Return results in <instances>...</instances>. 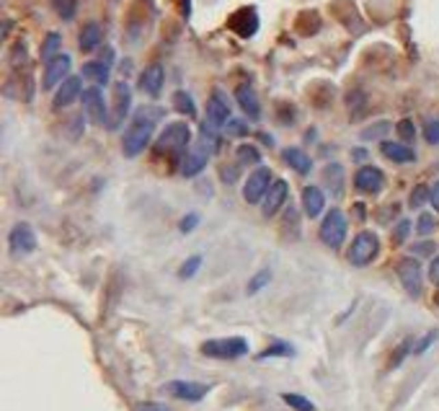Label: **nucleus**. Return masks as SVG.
<instances>
[{"mask_svg":"<svg viewBox=\"0 0 439 411\" xmlns=\"http://www.w3.org/2000/svg\"><path fill=\"white\" fill-rule=\"evenodd\" d=\"M152 135H155V111L148 109H139L132 124L124 132V140H122V150L127 158H137L148 145H150Z\"/></svg>","mask_w":439,"mask_h":411,"instance_id":"obj_1","label":"nucleus"},{"mask_svg":"<svg viewBox=\"0 0 439 411\" xmlns=\"http://www.w3.org/2000/svg\"><path fill=\"white\" fill-rule=\"evenodd\" d=\"M189 142H191V129H189V124H186V122H171V124L161 132L158 142H155V153L181 155L186 148H189Z\"/></svg>","mask_w":439,"mask_h":411,"instance_id":"obj_2","label":"nucleus"},{"mask_svg":"<svg viewBox=\"0 0 439 411\" xmlns=\"http://www.w3.org/2000/svg\"><path fill=\"white\" fill-rule=\"evenodd\" d=\"M377 254H380V238H377V233L362 230L359 235H354V241L349 246V261L354 267H367V264H372L377 258Z\"/></svg>","mask_w":439,"mask_h":411,"instance_id":"obj_3","label":"nucleus"},{"mask_svg":"<svg viewBox=\"0 0 439 411\" xmlns=\"http://www.w3.org/2000/svg\"><path fill=\"white\" fill-rule=\"evenodd\" d=\"M347 215L341 210H328L323 217V223H321V241H323L328 248H338L344 246V241H347Z\"/></svg>","mask_w":439,"mask_h":411,"instance_id":"obj_4","label":"nucleus"},{"mask_svg":"<svg viewBox=\"0 0 439 411\" xmlns=\"http://www.w3.org/2000/svg\"><path fill=\"white\" fill-rule=\"evenodd\" d=\"M202 354L215 357V360H238L248 354V341L241 336H230V339H209L202 344Z\"/></svg>","mask_w":439,"mask_h":411,"instance_id":"obj_5","label":"nucleus"},{"mask_svg":"<svg viewBox=\"0 0 439 411\" xmlns=\"http://www.w3.org/2000/svg\"><path fill=\"white\" fill-rule=\"evenodd\" d=\"M274 184V178H271V171L269 168H256L251 176L245 178V187H243V200L248 202V204H258V202H264L266 191L269 187Z\"/></svg>","mask_w":439,"mask_h":411,"instance_id":"obj_6","label":"nucleus"},{"mask_svg":"<svg viewBox=\"0 0 439 411\" xmlns=\"http://www.w3.org/2000/svg\"><path fill=\"white\" fill-rule=\"evenodd\" d=\"M395 271H398V280H401L405 293L411 295V297H418L421 295V264H418V258L414 256L401 258Z\"/></svg>","mask_w":439,"mask_h":411,"instance_id":"obj_7","label":"nucleus"},{"mask_svg":"<svg viewBox=\"0 0 439 411\" xmlns=\"http://www.w3.org/2000/svg\"><path fill=\"white\" fill-rule=\"evenodd\" d=\"M83 109H85V114H88V119H91L93 124H106V122H109L104 94H101V88H98V85H93V88H85V91H83ZM109 127H111V122H109Z\"/></svg>","mask_w":439,"mask_h":411,"instance_id":"obj_8","label":"nucleus"},{"mask_svg":"<svg viewBox=\"0 0 439 411\" xmlns=\"http://www.w3.org/2000/svg\"><path fill=\"white\" fill-rule=\"evenodd\" d=\"M207 122L215 129L228 127V122H230V101H228V96L222 94L220 88L212 91L207 101Z\"/></svg>","mask_w":439,"mask_h":411,"instance_id":"obj_9","label":"nucleus"},{"mask_svg":"<svg viewBox=\"0 0 439 411\" xmlns=\"http://www.w3.org/2000/svg\"><path fill=\"white\" fill-rule=\"evenodd\" d=\"M70 68H72V59L70 55H57L55 59H49L44 65V78H42V85H44V91L49 88H55V85H62V83L68 81L70 75Z\"/></svg>","mask_w":439,"mask_h":411,"instance_id":"obj_10","label":"nucleus"},{"mask_svg":"<svg viewBox=\"0 0 439 411\" xmlns=\"http://www.w3.org/2000/svg\"><path fill=\"white\" fill-rule=\"evenodd\" d=\"M8 246H11V254H31L36 248V233L31 225L18 223L13 225V230L8 233Z\"/></svg>","mask_w":439,"mask_h":411,"instance_id":"obj_11","label":"nucleus"},{"mask_svg":"<svg viewBox=\"0 0 439 411\" xmlns=\"http://www.w3.org/2000/svg\"><path fill=\"white\" fill-rule=\"evenodd\" d=\"M165 390L178 401L197 403V401H202L209 393V386L207 383H191V380H174V383L165 386Z\"/></svg>","mask_w":439,"mask_h":411,"instance_id":"obj_12","label":"nucleus"},{"mask_svg":"<svg viewBox=\"0 0 439 411\" xmlns=\"http://www.w3.org/2000/svg\"><path fill=\"white\" fill-rule=\"evenodd\" d=\"M385 187V174L375 165H362L354 174V189L362 194H377Z\"/></svg>","mask_w":439,"mask_h":411,"instance_id":"obj_13","label":"nucleus"},{"mask_svg":"<svg viewBox=\"0 0 439 411\" xmlns=\"http://www.w3.org/2000/svg\"><path fill=\"white\" fill-rule=\"evenodd\" d=\"M287 194H289L287 181H284V178H274V184L269 187L264 202H261V212H264V217H274V215L279 212V207L287 202Z\"/></svg>","mask_w":439,"mask_h":411,"instance_id":"obj_14","label":"nucleus"},{"mask_svg":"<svg viewBox=\"0 0 439 411\" xmlns=\"http://www.w3.org/2000/svg\"><path fill=\"white\" fill-rule=\"evenodd\" d=\"M228 26L238 36L248 39V36H254L258 31V13H256V8H241V11H235L230 16Z\"/></svg>","mask_w":439,"mask_h":411,"instance_id":"obj_15","label":"nucleus"},{"mask_svg":"<svg viewBox=\"0 0 439 411\" xmlns=\"http://www.w3.org/2000/svg\"><path fill=\"white\" fill-rule=\"evenodd\" d=\"M132 106V88L127 81L114 83V117H111V127H116L119 122L127 119V111Z\"/></svg>","mask_w":439,"mask_h":411,"instance_id":"obj_16","label":"nucleus"},{"mask_svg":"<svg viewBox=\"0 0 439 411\" xmlns=\"http://www.w3.org/2000/svg\"><path fill=\"white\" fill-rule=\"evenodd\" d=\"M163 83H165V72H163L161 62H152L148 65L142 75H139V88L145 91L148 96H158L163 91Z\"/></svg>","mask_w":439,"mask_h":411,"instance_id":"obj_17","label":"nucleus"},{"mask_svg":"<svg viewBox=\"0 0 439 411\" xmlns=\"http://www.w3.org/2000/svg\"><path fill=\"white\" fill-rule=\"evenodd\" d=\"M380 153L393 161V163H414L416 161V150L408 148L405 142H390V140H382L380 142Z\"/></svg>","mask_w":439,"mask_h":411,"instance_id":"obj_18","label":"nucleus"},{"mask_svg":"<svg viewBox=\"0 0 439 411\" xmlns=\"http://www.w3.org/2000/svg\"><path fill=\"white\" fill-rule=\"evenodd\" d=\"M78 96H83V83L78 75H70L68 81L62 83L55 94V109H62V106H70Z\"/></svg>","mask_w":439,"mask_h":411,"instance_id":"obj_19","label":"nucleus"},{"mask_svg":"<svg viewBox=\"0 0 439 411\" xmlns=\"http://www.w3.org/2000/svg\"><path fill=\"white\" fill-rule=\"evenodd\" d=\"M235 98H238L241 109L251 119L261 117V104H258V96H256V91L251 88V85H248V83H241V85L235 88Z\"/></svg>","mask_w":439,"mask_h":411,"instance_id":"obj_20","label":"nucleus"},{"mask_svg":"<svg viewBox=\"0 0 439 411\" xmlns=\"http://www.w3.org/2000/svg\"><path fill=\"white\" fill-rule=\"evenodd\" d=\"M325 207V194L318 187H305L302 189V210L308 217H318Z\"/></svg>","mask_w":439,"mask_h":411,"instance_id":"obj_21","label":"nucleus"},{"mask_svg":"<svg viewBox=\"0 0 439 411\" xmlns=\"http://www.w3.org/2000/svg\"><path fill=\"white\" fill-rule=\"evenodd\" d=\"M284 163L289 165V168H295L300 176H308L310 174V168H312V161H310V155L305 153V150H300V148H287L284 150Z\"/></svg>","mask_w":439,"mask_h":411,"instance_id":"obj_22","label":"nucleus"},{"mask_svg":"<svg viewBox=\"0 0 439 411\" xmlns=\"http://www.w3.org/2000/svg\"><path fill=\"white\" fill-rule=\"evenodd\" d=\"M101 39H104V31H101V26L96 24V21H91V24L83 26L78 44H81L83 52H93V49L101 44Z\"/></svg>","mask_w":439,"mask_h":411,"instance_id":"obj_23","label":"nucleus"},{"mask_svg":"<svg viewBox=\"0 0 439 411\" xmlns=\"http://www.w3.org/2000/svg\"><path fill=\"white\" fill-rule=\"evenodd\" d=\"M83 75L91 78L93 83H98V85H106L109 83V62L106 59H91V62L83 65Z\"/></svg>","mask_w":439,"mask_h":411,"instance_id":"obj_24","label":"nucleus"},{"mask_svg":"<svg viewBox=\"0 0 439 411\" xmlns=\"http://www.w3.org/2000/svg\"><path fill=\"white\" fill-rule=\"evenodd\" d=\"M323 181H325V187L331 189L336 197H338V194H341V189H344V168H341L338 163L325 165Z\"/></svg>","mask_w":439,"mask_h":411,"instance_id":"obj_25","label":"nucleus"},{"mask_svg":"<svg viewBox=\"0 0 439 411\" xmlns=\"http://www.w3.org/2000/svg\"><path fill=\"white\" fill-rule=\"evenodd\" d=\"M174 106H176V111H178V114H186L189 119L197 117V104H194V98L186 94V91H176Z\"/></svg>","mask_w":439,"mask_h":411,"instance_id":"obj_26","label":"nucleus"},{"mask_svg":"<svg viewBox=\"0 0 439 411\" xmlns=\"http://www.w3.org/2000/svg\"><path fill=\"white\" fill-rule=\"evenodd\" d=\"M59 44H62V39H59L57 31L46 34L44 44H42V59H44V62H49V59H55L57 55H62V52H59Z\"/></svg>","mask_w":439,"mask_h":411,"instance_id":"obj_27","label":"nucleus"},{"mask_svg":"<svg viewBox=\"0 0 439 411\" xmlns=\"http://www.w3.org/2000/svg\"><path fill=\"white\" fill-rule=\"evenodd\" d=\"M52 8L57 11L62 21H72L75 11H78V0H52Z\"/></svg>","mask_w":439,"mask_h":411,"instance_id":"obj_28","label":"nucleus"},{"mask_svg":"<svg viewBox=\"0 0 439 411\" xmlns=\"http://www.w3.org/2000/svg\"><path fill=\"white\" fill-rule=\"evenodd\" d=\"M282 401L292 406L295 411H315V403L310 399H305L300 393H282Z\"/></svg>","mask_w":439,"mask_h":411,"instance_id":"obj_29","label":"nucleus"},{"mask_svg":"<svg viewBox=\"0 0 439 411\" xmlns=\"http://www.w3.org/2000/svg\"><path fill=\"white\" fill-rule=\"evenodd\" d=\"M269 282H271V269H258L254 277H251V282H248V295L261 293Z\"/></svg>","mask_w":439,"mask_h":411,"instance_id":"obj_30","label":"nucleus"},{"mask_svg":"<svg viewBox=\"0 0 439 411\" xmlns=\"http://www.w3.org/2000/svg\"><path fill=\"white\" fill-rule=\"evenodd\" d=\"M295 349L284 344V341H277V344H271V347H266L264 352L258 354V360H269V357H292Z\"/></svg>","mask_w":439,"mask_h":411,"instance_id":"obj_31","label":"nucleus"},{"mask_svg":"<svg viewBox=\"0 0 439 411\" xmlns=\"http://www.w3.org/2000/svg\"><path fill=\"white\" fill-rule=\"evenodd\" d=\"M434 230H437V217H434V215H429V212H424V215H418L416 233H418V235H431Z\"/></svg>","mask_w":439,"mask_h":411,"instance_id":"obj_32","label":"nucleus"},{"mask_svg":"<svg viewBox=\"0 0 439 411\" xmlns=\"http://www.w3.org/2000/svg\"><path fill=\"white\" fill-rule=\"evenodd\" d=\"M199 267H202V256L197 254V256H191L189 261H184V264H181L178 277H181V280H191V277H194V274L199 271Z\"/></svg>","mask_w":439,"mask_h":411,"instance_id":"obj_33","label":"nucleus"},{"mask_svg":"<svg viewBox=\"0 0 439 411\" xmlns=\"http://www.w3.org/2000/svg\"><path fill=\"white\" fill-rule=\"evenodd\" d=\"M238 161L241 163H261V153L254 145H241L238 148Z\"/></svg>","mask_w":439,"mask_h":411,"instance_id":"obj_34","label":"nucleus"},{"mask_svg":"<svg viewBox=\"0 0 439 411\" xmlns=\"http://www.w3.org/2000/svg\"><path fill=\"white\" fill-rule=\"evenodd\" d=\"M427 200H431V189H427V184H418L414 191H411V200H408V204L416 210V207H421Z\"/></svg>","mask_w":439,"mask_h":411,"instance_id":"obj_35","label":"nucleus"},{"mask_svg":"<svg viewBox=\"0 0 439 411\" xmlns=\"http://www.w3.org/2000/svg\"><path fill=\"white\" fill-rule=\"evenodd\" d=\"M424 140H427L429 145H437L439 142V117L429 119L427 124H424Z\"/></svg>","mask_w":439,"mask_h":411,"instance_id":"obj_36","label":"nucleus"},{"mask_svg":"<svg viewBox=\"0 0 439 411\" xmlns=\"http://www.w3.org/2000/svg\"><path fill=\"white\" fill-rule=\"evenodd\" d=\"M408 233H411V220H401V223L393 228V243L395 246H401L405 238H408Z\"/></svg>","mask_w":439,"mask_h":411,"instance_id":"obj_37","label":"nucleus"},{"mask_svg":"<svg viewBox=\"0 0 439 411\" xmlns=\"http://www.w3.org/2000/svg\"><path fill=\"white\" fill-rule=\"evenodd\" d=\"M398 135H401L405 142L414 140V137H416V127H414V122H411V119H403V122H398Z\"/></svg>","mask_w":439,"mask_h":411,"instance_id":"obj_38","label":"nucleus"},{"mask_svg":"<svg viewBox=\"0 0 439 411\" xmlns=\"http://www.w3.org/2000/svg\"><path fill=\"white\" fill-rule=\"evenodd\" d=\"M437 339H439V331H429L427 336H424V339H421V341L416 344V347H414V354H424Z\"/></svg>","mask_w":439,"mask_h":411,"instance_id":"obj_39","label":"nucleus"},{"mask_svg":"<svg viewBox=\"0 0 439 411\" xmlns=\"http://www.w3.org/2000/svg\"><path fill=\"white\" fill-rule=\"evenodd\" d=\"M197 225H199V215H197V212H191V215H186L184 220H181L178 230H181V233H189V230H194Z\"/></svg>","mask_w":439,"mask_h":411,"instance_id":"obj_40","label":"nucleus"},{"mask_svg":"<svg viewBox=\"0 0 439 411\" xmlns=\"http://www.w3.org/2000/svg\"><path fill=\"white\" fill-rule=\"evenodd\" d=\"M388 129H390V124H388V122H380L377 127L364 129V132H362V137H364V140H372V137H380L382 132H388Z\"/></svg>","mask_w":439,"mask_h":411,"instance_id":"obj_41","label":"nucleus"},{"mask_svg":"<svg viewBox=\"0 0 439 411\" xmlns=\"http://www.w3.org/2000/svg\"><path fill=\"white\" fill-rule=\"evenodd\" d=\"M228 132L243 137V135H248V127H245V122H241V119H230V122H228Z\"/></svg>","mask_w":439,"mask_h":411,"instance_id":"obj_42","label":"nucleus"},{"mask_svg":"<svg viewBox=\"0 0 439 411\" xmlns=\"http://www.w3.org/2000/svg\"><path fill=\"white\" fill-rule=\"evenodd\" d=\"M408 349H411V344H408V341H403V344L398 347V352L393 354V362H390V367H398V364L403 362V357L408 354Z\"/></svg>","mask_w":439,"mask_h":411,"instance_id":"obj_43","label":"nucleus"},{"mask_svg":"<svg viewBox=\"0 0 439 411\" xmlns=\"http://www.w3.org/2000/svg\"><path fill=\"white\" fill-rule=\"evenodd\" d=\"M414 254H416V256H429V254H434V243H431V241L416 243V246H414Z\"/></svg>","mask_w":439,"mask_h":411,"instance_id":"obj_44","label":"nucleus"},{"mask_svg":"<svg viewBox=\"0 0 439 411\" xmlns=\"http://www.w3.org/2000/svg\"><path fill=\"white\" fill-rule=\"evenodd\" d=\"M429 280L434 284H439V256H434L431 264H429Z\"/></svg>","mask_w":439,"mask_h":411,"instance_id":"obj_45","label":"nucleus"},{"mask_svg":"<svg viewBox=\"0 0 439 411\" xmlns=\"http://www.w3.org/2000/svg\"><path fill=\"white\" fill-rule=\"evenodd\" d=\"M139 411H168V406H163V403H155V401H150V403H139Z\"/></svg>","mask_w":439,"mask_h":411,"instance_id":"obj_46","label":"nucleus"},{"mask_svg":"<svg viewBox=\"0 0 439 411\" xmlns=\"http://www.w3.org/2000/svg\"><path fill=\"white\" fill-rule=\"evenodd\" d=\"M429 202H431V207L439 212V181L434 184V189H431V200H429Z\"/></svg>","mask_w":439,"mask_h":411,"instance_id":"obj_47","label":"nucleus"},{"mask_svg":"<svg viewBox=\"0 0 439 411\" xmlns=\"http://www.w3.org/2000/svg\"><path fill=\"white\" fill-rule=\"evenodd\" d=\"M351 158H354V161H364V158H367V153H364V150H354V153H351Z\"/></svg>","mask_w":439,"mask_h":411,"instance_id":"obj_48","label":"nucleus"}]
</instances>
